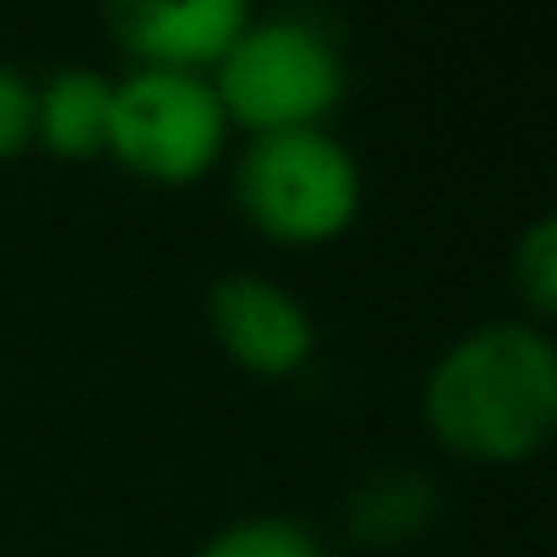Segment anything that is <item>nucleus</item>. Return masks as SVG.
<instances>
[{
  "label": "nucleus",
  "instance_id": "nucleus-1",
  "mask_svg": "<svg viewBox=\"0 0 557 557\" xmlns=\"http://www.w3.org/2000/svg\"><path fill=\"white\" fill-rule=\"evenodd\" d=\"M432 432L470 459H524L557 421V356L530 323H486L454 339L426 377Z\"/></svg>",
  "mask_w": 557,
  "mask_h": 557
},
{
  "label": "nucleus",
  "instance_id": "nucleus-2",
  "mask_svg": "<svg viewBox=\"0 0 557 557\" xmlns=\"http://www.w3.org/2000/svg\"><path fill=\"white\" fill-rule=\"evenodd\" d=\"M246 219L278 240H329L361 208V170L350 148L318 126L257 132L235 170Z\"/></svg>",
  "mask_w": 557,
  "mask_h": 557
},
{
  "label": "nucleus",
  "instance_id": "nucleus-3",
  "mask_svg": "<svg viewBox=\"0 0 557 557\" xmlns=\"http://www.w3.org/2000/svg\"><path fill=\"white\" fill-rule=\"evenodd\" d=\"M219 110L257 126V132H285V126H312L329 115L345 94V66L329 45L301 17H268L246 23L235 45L219 55L213 77Z\"/></svg>",
  "mask_w": 557,
  "mask_h": 557
},
{
  "label": "nucleus",
  "instance_id": "nucleus-4",
  "mask_svg": "<svg viewBox=\"0 0 557 557\" xmlns=\"http://www.w3.org/2000/svg\"><path fill=\"white\" fill-rule=\"evenodd\" d=\"M224 143V110L213 83L197 72L143 66L110 99L104 148H115L137 175L153 181H191L213 164Z\"/></svg>",
  "mask_w": 557,
  "mask_h": 557
},
{
  "label": "nucleus",
  "instance_id": "nucleus-5",
  "mask_svg": "<svg viewBox=\"0 0 557 557\" xmlns=\"http://www.w3.org/2000/svg\"><path fill=\"white\" fill-rule=\"evenodd\" d=\"M208 323L219 345L262 377H285L312 356V318L307 307L257 273H224L208 290Z\"/></svg>",
  "mask_w": 557,
  "mask_h": 557
},
{
  "label": "nucleus",
  "instance_id": "nucleus-6",
  "mask_svg": "<svg viewBox=\"0 0 557 557\" xmlns=\"http://www.w3.org/2000/svg\"><path fill=\"white\" fill-rule=\"evenodd\" d=\"M246 23L251 12L240 0H121L110 7V28L121 34V45L148 55V66L170 72L219 61Z\"/></svg>",
  "mask_w": 557,
  "mask_h": 557
},
{
  "label": "nucleus",
  "instance_id": "nucleus-7",
  "mask_svg": "<svg viewBox=\"0 0 557 557\" xmlns=\"http://www.w3.org/2000/svg\"><path fill=\"white\" fill-rule=\"evenodd\" d=\"M110 99H115L110 77L88 66H61L34 94V132L55 153H94L104 148V132H110Z\"/></svg>",
  "mask_w": 557,
  "mask_h": 557
},
{
  "label": "nucleus",
  "instance_id": "nucleus-8",
  "mask_svg": "<svg viewBox=\"0 0 557 557\" xmlns=\"http://www.w3.org/2000/svg\"><path fill=\"white\" fill-rule=\"evenodd\" d=\"M437 508V492L410 475V470H388V475H372L361 481V492L350 497V530L372 546H388V541H405L416 535Z\"/></svg>",
  "mask_w": 557,
  "mask_h": 557
},
{
  "label": "nucleus",
  "instance_id": "nucleus-9",
  "mask_svg": "<svg viewBox=\"0 0 557 557\" xmlns=\"http://www.w3.org/2000/svg\"><path fill=\"white\" fill-rule=\"evenodd\" d=\"M197 557H323V541L285 513H262V519H235L224 524Z\"/></svg>",
  "mask_w": 557,
  "mask_h": 557
},
{
  "label": "nucleus",
  "instance_id": "nucleus-10",
  "mask_svg": "<svg viewBox=\"0 0 557 557\" xmlns=\"http://www.w3.org/2000/svg\"><path fill=\"white\" fill-rule=\"evenodd\" d=\"M513 285L535 318L557 312V219H535L513 251Z\"/></svg>",
  "mask_w": 557,
  "mask_h": 557
},
{
  "label": "nucleus",
  "instance_id": "nucleus-11",
  "mask_svg": "<svg viewBox=\"0 0 557 557\" xmlns=\"http://www.w3.org/2000/svg\"><path fill=\"white\" fill-rule=\"evenodd\" d=\"M34 137V88L23 72L0 66V159L17 153Z\"/></svg>",
  "mask_w": 557,
  "mask_h": 557
}]
</instances>
